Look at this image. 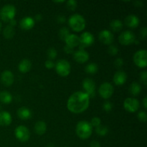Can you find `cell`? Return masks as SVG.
<instances>
[{
    "label": "cell",
    "instance_id": "obj_1",
    "mask_svg": "<svg viewBox=\"0 0 147 147\" xmlns=\"http://www.w3.org/2000/svg\"><path fill=\"white\" fill-rule=\"evenodd\" d=\"M90 96L83 91H77L69 97L67 102V109L73 113H80L88 108Z\"/></svg>",
    "mask_w": 147,
    "mask_h": 147
},
{
    "label": "cell",
    "instance_id": "obj_2",
    "mask_svg": "<svg viewBox=\"0 0 147 147\" xmlns=\"http://www.w3.org/2000/svg\"><path fill=\"white\" fill-rule=\"evenodd\" d=\"M76 134L80 139H87L91 136L93 132V127L90 122L87 121H80L76 126Z\"/></svg>",
    "mask_w": 147,
    "mask_h": 147
},
{
    "label": "cell",
    "instance_id": "obj_3",
    "mask_svg": "<svg viewBox=\"0 0 147 147\" xmlns=\"http://www.w3.org/2000/svg\"><path fill=\"white\" fill-rule=\"evenodd\" d=\"M68 24L73 30L76 32H80L86 27V20L82 15L79 14H74L70 17Z\"/></svg>",
    "mask_w": 147,
    "mask_h": 147
},
{
    "label": "cell",
    "instance_id": "obj_4",
    "mask_svg": "<svg viewBox=\"0 0 147 147\" xmlns=\"http://www.w3.org/2000/svg\"><path fill=\"white\" fill-rule=\"evenodd\" d=\"M16 14V8L12 4H6L0 11V17L6 22H9Z\"/></svg>",
    "mask_w": 147,
    "mask_h": 147
},
{
    "label": "cell",
    "instance_id": "obj_5",
    "mask_svg": "<svg viewBox=\"0 0 147 147\" xmlns=\"http://www.w3.org/2000/svg\"><path fill=\"white\" fill-rule=\"evenodd\" d=\"M55 70L59 76L62 77H66L71 71V66L68 61L65 60H60L55 65Z\"/></svg>",
    "mask_w": 147,
    "mask_h": 147
},
{
    "label": "cell",
    "instance_id": "obj_6",
    "mask_svg": "<svg viewBox=\"0 0 147 147\" xmlns=\"http://www.w3.org/2000/svg\"><path fill=\"white\" fill-rule=\"evenodd\" d=\"M135 65L141 68H145L147 65V52L146 50H138L134 55Z\"/></svg>",
    "mask_w": 147,
    "mask_h": 147
},
{
    "label": "cell",
    "instance_id": "obj_7",
    "mask_svg": "<svg viewBox=\"0 0 147 147\" xmlns=\"http://www.w3.org/2000/svg\"><path fill=\"white\" fill-rule=\"evenodd\" d=\"M14 135L16 138L21 142H26L30 139V130L23 125L18 126L14 130Z\"/></svg>",
    "mask_w": 147,
    "mask_h": 147
},
{
    "label": "cell",
    "instance_id": "obj_8",
    "mask_svg": "<svg viewBox=\"0 0 147 147\" xmlns=\"http://www.w3.org/2000/svg\"><path fill=\"white\" fill-rule=\"evenodd\" d=\"M113 91H114V88L113 86L108 82L102 83L98 89L99 95L104 99H108L111 97Z\"/></svg>",
    "mask_w": 147,
    "mask_h": 147
},
{
    "label": "cell",
    "instance_id": "obj_9",
    "mask_svg": "<svg viewBox=\"0 0 147 147\" xmlns=\"http://www.w3.org/2000/svg\"><path fill=\"white\" fill-rule=\"evenodd\" d=\"M119 42L123 45H129L134 43L136 40L135 34L130 30L123 32L119 37Z\"/></svg>",
    "mask_w": 147,
    "mask_h": 147
},
{
    "label": "cell",
    "instance_id": "obj_10",
    "mask_svg": "<svg viewBox=\"0 0 147 147\" xmlns=\"http://www.w3.org/2000/svg\"><path fill=\"white\" fill-rule=\"evenodd\" d=\"M139 106H140L139 101L134 98H127L123 102L124 109L130 113H134L138 111Z\"/></svg>",
    "mask_w": 147,
    "mask_h": 147
},
{
    "label": "cell",
    "instance_id": "obj_11",
    "mask_svg": "<svg viewBox=\"0 0 147 147\" xmlns=\"http://www.w3.org/2000/svg\"><path fill=\"white\" fill-rule=\"evenodd\" d=\"M80 41V49H83L84 47H90L94 42V37L93 34L89 32H85L79 37Z\"/></svg>",
    "mask_w": 147,
    "mask_h": 147
},
{
    "label": "cell",
    "instance_id": "obj_12",
    "mask_svg": "<svg viewBox=\"0 0 147 147\" xmlns=\"http://www.w3.org/2000/svg\"><path fill=\"white\" fill-rule=\"evenodd\" d=\"M98 38L101 42L105 45H111L113 41V34L109 30H103L99 32Z\"/></svg>",
    "mask_w": 147,
    "mask_h": 147
},
{
    "label": "cell",
    "instance_id": "obj_13",
    "mask_svg": "<svg viewBox=\"0 0 147 147\" xmlns=\"http://www.w3.org/2000/svg\"><path fill=\"white\" fill-rule=\"evenodd\" d=\"M73 57H74L75 60L80 64L86 63L89 60L88 53L84 49H80L77 51H75L73 53Z\"/></svg>",
    "mask_w": 147,
    "mask_h": 147
},
{
    "label": "cell",
    "instance_id": "obj_14",
    "mask_svg": "<svg viewBox=\"0 0 147 147\" xmlns=\"http://www.w3.org/2000/svg\"><path fill=\"white\" fill-rule=\"evenodd\" d=\"M14 74L10 70H4L1 74V82L7 87L11 86L14 83Z\"/></svg>",
    "mask_w": 147,
    "mask_h": 147
},
{
    "label": "cell",
    "instance_id": "obj_15",
    "mask_svg": "<svg viewBox=\"0 0 147 147\" xmlns=\"http://www.w3.org/2000/svg\"><path fill=\"white\" fill-rule=\"evenodd\" d=\"M83 88L86 90V93L90 97L94 94L95 89H96V83L91 78H88L83 81Z\"/></svg>",
    "mask_w": 147,
    "mask_h": 147
},
{
    "label": "cell",
    "instance_id": "obj_16",
    "mask_svg": "<svg viewBox=\"0 0 147 147\" xmlns=\"http://www.w3.org/2000/svg\"><path fill=\"white\" fill-rule=\"evenodd\" d=\"M127 80V75L123 70H118L113 76V82L116 86H122Z\"/></svg>",
    "mask_w": 147,
    "mask_h": 147
},
{
    "label": "cell",
    "instance_id": "obj_17",
    "mask_svg": "<svg viewBox=\"0 0 147 147\" xmlns=\"http://www.w3.org/2000/svg\"><path fill=\"white\" fill-rule=\"evenodd\" d=\"M20 26L24 30H31L34 26V20L31 17H24L20 20Z\"/></svg>",
    "mask_w": 147,
    "mask_h": 147
},
{
    "label": "cell",
    "instance_id": "obj_18",
    "mask_svg": "<svg viewBox=\"0 0 147 147\" xmlns=\"http://www.w3.org/2000/svg\"><path fill=\"white\" fill-rule=\"evenodd\" d=\"M124 22L127 27L134 29L139 26V19L138 18L137 16L134 15V14H130L125 18Z\"/></svg>",
    "mask_w": 147,
    "mask_h": 147
},
{
    "label": "cell",
    "instance_id": "obj_19",
    "mask_svg": "<svg viewBox=\"0 0 147 147\" xmlns=\"http://www.w3.org/2000/svg\"><path fill=\"white\" fill-rule=\"evenodd\" d=\"M11 121H12V118L9 112L5 111L0 112V126H9L11 124Z\"/></svg>",
    "mask_w": 147,
    "mask_h": 147
},
{
    "label": "cell",
    "instance_id": "obj_20",
    "mask_svg": "<svg viewBox=\"0 0 147 147\" xmlns=\"http://www.w3.org/2000/svg\"><path fill=\"white\" fill-rule=\"evenodd\" d=\"M66 43V45L70 46V47H77L80 44V41H79V37L75 34H70L67 36V38L65 40Z\"/></svg>",
    "mask_w": 147,
    "mask_h": 147
},
{
    "label": "cell",
    "instance_id": "obj_21",
    "mask_svg": "<svg viewBox=\"0 0 147 147\" xmlns=\"http://www.w3.org/2000/svg\"><path fill=\"white\" fill-rule=\"evenodd\" d=\"M17 116L22 120H27L32 117V112L28 108L21 107L17 110Z\"/></svg>",
    "mask_w": 147,
    "mask_h": 147
},
{
    "label": "cell",
    "instance_id": "obj_22",
    "mask_svg": "<svg viewBox=\"0 0 147 147\" xmlns=\"http://www.w3.org/2000/svg\"><path fill=\"white\" fill-rule=\"evenodd\" d=\"M32 67V63L30 60L28 59H23L22 60H21L18 65L19 70H20L21 73H27L30 70Z\"/></svg>",
    "mask_w": 147,
    "mask_h": 147
},
{
    "label": "cell",
    "instance_id": "obj_23",
    "mask_svg": "<svg viewBox=\"0 0 147 147\" xmlns=\"http://www.w3.org/2000/svg\"><path fill=\"white\" fill-rule=\"evenodd\" d=\"M47 131V125L45 122L39 121L34 125V132L38 135H42Z\"/></svg>",
    "mask_w": 147,
    "mask_h": 147
},
{
    "label": "cell",
    "instance_id": "obj_24",
    "mask_svg": "<svg viewBox=\"0 0 147 147\" xmlns=\"http://www.w3.org/2000/svg\"><path fill=\"white\" fill-rule=\"evenodd\" d=\"M12 101V96L6 90L0 92V102L4 104H9Z\"/></svg>",
    "mask_w": 147,
    "mask_h": 147
},
{
    "label": "cell",
    "instance_id": "obj_25",
    "mask_svg": "<svg viewBox=\"0 0 147 147\" xmlns=\"http://www.w3.org/2000/svg\"><path fill=\"white\" fill-rule=\"evenodd\" d=\"M141 90H142L141 85L139 83H137V82L132 83L131 84L130 87H129V92H130L131 94L134 96H138L141 93Z\"/></svg>",
    "mask_w": 147,
    "mask_h": 147
},
{
    "label": "cell",
    "instance_id": "obj_26",
    "mask_svg": "<svg viewBox=\"0 0 147 147\" xmlns=\"http://www.w3.org/2000/svg\"><path fill=\"white\" fill-rule=\"evenodd\" d=\"M123 24L121 20H113L111 22L110 27L113 31L119 32L123 29Z\"/></svg>",
    "mask_w": 147,
    "mask_h": 147
},
{
    "label": "cell",
    "instance_id": "obj_27",
    "mask_svg": "<svg viewBox=\"0 0 147 147\" xmlns=\"http://www.w3.org/2000/svg\"><path fill=\"white\" fill-rule=\"evenodd\" d=\"M15 34V30L14 27L10 25H7L3 31V35L6 39H11Z\"/></svg>",
    "mask_w": 147,
    "mask_h": 147
},
{
    "label": "cell",
    "instance_id": "obj_28",
    "mask_svg": "<svg viewBox=\"0 0 147 147\" xmlns=\"http://www.w3.org/2000/svg\"><path fill=\"white\" fill-rule=\"evenodd\" d=\"M98 67L97 64H96L94 63H88L86 66V68H85V70H86V73L90 75L96 74L98 72Z\"/></svg>",
    "mask_w": 147,
    "mask_h": 147
},
{
    "label": "cell",
    "instance_id": "obj_29",
    "mask_svg": "<svg viewBox=\"0 0 147 147\" xmlns=\"http://www.w3.org/2000/svg\"><path fill=\"white\" fill-rule=\"evenodd\" d=\"M96 132L98 135L100 136H104L109 132V129L106 126H103V125H100L99 126L96 128Z\"/></svg>",
    "mask_w": 147,
    "mask_h": 147
},
{
    "label": "cell",
    "instance_id": "obj_30",
    "mask_svg": "<svg viewBox=\"0 0 147 147\" xmlns=\"http://www.w3.org/2000/svg\"><path fill=\"white\" fill-rule=\"evenodd\" d=\"M58 34L60 38L62 40H63V41H65V39L67 37V36L70 34V31H69V30L67 27H62V28H60V30H59Z\"/></svg>",
    "mask_w": 147,
    "mask_h": 147
},
{
    "label": "cell",
    "instance_id": "obj_31",
    "mask_svg": "<svg viewBox=\"0 0 147 147\" xmlns=\"http://www.w3.org/2000/svg\"><path fill=\"white\" fill-rule=\"evenodd\" d=\"M47 57H48V60H54V59L56 58L57 55V50H55V48L53 47H50V48L48 49L47 52Z\"/></svg>",
    "mask_w": 147,
    "mask_h": 147
},
{
    "label": "cell",
    "instance_id": "obj_32",
    "mask_svg": "<svg viewBox=\"0 0 147 147\" xmlns=\"http://www.w3.org/2000/svg\"><path fill=\"white\" fill-rule=\"evenodd\" d=\"M77 1L75 0H68L66 2V7L70 11H74L77 8Z\"/></svg>",
    "mask_w": 147,
    "mask_h": 147
},
{
    "label": "cell",
    "instance_id": "obj_33",
    "mask_svg": "<svg viewBox=\"0 0 147 147\" xmlns=\"http://www.w3.org/2000/svg\"><path fill=\"white\" fill-rule=\"evenodd\" d=\"M108 53L111 55H116L119 53V49L116 45H111L108 48Z\"/></svg>",
    "mask_w": 147,
    "mask_h": 147
},
{
    "label": "cell",
    "instance_id": "obj_34",
    "mask_svg": "<svg viewBox=\"0 0 147 147\" xmlns=\"http://www.w3.org/2000/svg\"><path fill=\"white\" fill-rule=\"evenodd\" d=\"M90 125L92 126V127H98L100 125H101V120L99 117H93L91 119V121H90Z\"/></svg>",
    "mask_w": 147,
    "mask_h": 147
},
{
    "label": "cell",
    "instance_id": "obj_35",
    "mask_svg": "<svg viewBox=\"0 0 147 147\" xmlns=\"http://www.w3.org/2000/svg\"><path fill=\"white\" fill-rule=\"evenodd\" d=\"M103 110L106 112H110L113 109V104L110 101H106L103 105Z\"/></svg>",
    "mask_w": 147,
    "mask_h": 147
},
{
    "label": "cell",
    "instance_id": "obj_36",
    "mask_svg": "<svg viewBox=\"0 0 147 147\" xmlns=\"http://www.w3.org/2000/svg\"><path fill=\"white\" fill-rule=\"evenodd\" d=\"M138 119L140 121L142 122H146L147 120V116L146 113L145 111H140L138 113Z\"/></svg>",
    "mask_w": 147,
    "mask_h": 147
},
{
    "label": "cell",
    "instance_id": "obj_37",
    "mask_svg": "<svg viewBox=\"0 0 147 147\" xmlns=\"http://www.w3.org/2000/svg\"><path fill=\"white\" fill-rule=\"evenodd\" d=\"M124 64V62H123V60L121 58V57H118V58L116 59V60L114 61V65L117 68H120Z\"/></svg>",
    "mask_w": 147,
    "mask_h": 147
},
{
    "label": "cell",
    "instance_id": "obj_38",
    "mask_svg": "<svg viewBox=\"0 0 147 147\" xmlns=\"http://www.w3.org/2000/svg\"><path fill=\"white\" fill-rule=\"evenodd\" d=\"M140 79L142 83L146 86L147 85V72L143 71L140 73Z\"/></svg>",
    "mask_w": 147,
    "mask_h": 147
},
{
    "label": "cell",
    "instance_id": "obj_39",
    "mask_svg": "<svg viewBox=\"0 0 147 147\" xmlns=\"http://www.w3.org/2000/svg\"><path fill=\"white\" fill-rule=\"evenodd\" d=\"M45 65L47 69H53L55 67V63L51 60H47L45 61Z\"/></svg>",
    "mask_w": 147,
    "mask_h": 147
},
{
    "label": "cell",
    "instance_id": "obj_40",
    "mask_svg": "<svg viewBox=\"0 0 147 147\" xmlns=\"http://www.w3.org/2000/svg\"><path fill=\"white\" fill-rule=\"evenodd\" d=\"M64 51L65 53H67V54H73V53H74V48H73V47H70V46H67V45H65L64 47Z\"/></svg>",
    "mask_w": 147,
    "mask_h": 147
},
{
    "label": "cell",
    "instance_id": "obj_41",
    "mask_svg": "<svg viewBox=\"0 0 147 147\" xmlns=\"http://www.w3.org/2000/svg\"><path fill=\"white\" fill-rule=\"evenodd\" d=\"M65 17L64 15H63V14H60V15H58L57 17V22L59 24H63V23L65 22Z\"/></svg>",
    "mask_w": 147,
    "mask_h": 147
},
{
    "label": "cell",
    "instance_id": "obj_42",
    "mask_svg": "<svg viewBox=\"0 0 147 147\" xmlns=\"http://www.w3.org/2000/svg\"><path fill=\"white\" fill-rule=\"evenodd\" d=\"M141 35L143 38H146V35H147V30L146 27H143L141 30Z\"/></svg>",
    "mask_w": 147,
    "mask_h": 147
},
{
    "label": "cell",
    "instance_id": "obj_43",
    "mask_svg": "<svg viewBox=\"0 0 147 147\" xmlns=\"http://www.w3.org/2000/svg\"><path fill=\"white\" fill-rule=\"evenodd\" d=\"M90 147H100V144L98 141H92L90 144Z\"/></svg>",
    "mask_w": 147,
    "mask_h": 147
},
{
    "label": "cell",
    "instance_id": "obj_44",
    "mask_svg": "<svg viewBox=\"0 0 147 147\" xmlns=\"http://www.w3.org/2000/svg\"><path fill=\"white\" fill-rule=\"evenodd\" d=\"M16 24H17V21L14 20V18L13 20H11V21H9V25L11 26V27H14V26L16 25Z\"/></svg>",
    "mask_w": 147,
    "mask_h": 147
},
{
    "label": "cell",
    "instance_id": "obj_45",
    "mask_svg": "<svg viewBox=\"0 0 147 147\" xmlns=\"http://www.w3.org/2000/svg\"><path fill=\"white\" fill-rule=\"evenodd\" d=\"M34 19H35L37 21H40V20L42 19V15L40 14H36L35 17H34Z\"/></svg>",
    "mask_w": 147,
    "mask_h": 147
},
{
    "label": "cell",
    "instance_id": "obj_46",
    "mask_svg": "<svg viewBox=\"0 0 147 147\" xmlns=\"http://www.w3.org/2000/svg\"><path fill=\"white\" fill-rule=\"evenodd\" d=\"M143 105L144 109H147V98L145 97L143 100Z\"/></svg>",
    "mask_w": 147,
    "mask_h": 147
},
{
    "label": "cell",
    "instance_id": "obj_47",
    "mask_svg": "<svg viewBox=\"0 0 147 147\" xmlns=\"http://www.w3.org/2000/svg\"><path fill=\"white\" fill-rule=\"evenodd\" d=\"M134 4L136 6H137V7H142L143 4H142V2L141 1H136L134 2Z\"/></svg>",
    "mask_w": 147,
    "mask_h": 147
},
{
    "label": "cell",
    "instance_id": "obj_48",
    "mask_svg": "<svg viewBox=\"0 0 147 147\" xmlns=\"http://www.w3.org/2000/svg\"><path fill=\"white\" fill-rule=\"evenodd\" d=\"M54 2H55V3H63V2H65V1H55Z\"/></svg>",
    "mask_w": 147,
    "mask_h": 147
},
{
    "label": "cell",
    "instance_id": "obj_49",
    "mask_svg": "<svg viewBox=\"0 0 147 147\" xmlns=\"http://www.w3.org/2000/svg\"><path fill=\"white\" fill-rule=\"evenodd\" d=\"M1 23L0 22V31H1Z\"/></svg>",
    "mask_w": 147,
    "mask_h": 147
},
{
    "label": "cell",
    "instance_id": "obj_50",
    "mask_svg": "<svg viewBox=\"0 0 147 147\" xmlns=\"http://www.w3.org/2000/svg\"><path fill=\"white\" fill-rule=\"evenodd\" d=\"M47 147H54V146H53V145H48Z\"/></svg>",
    "mask_w": 147,
    "mask_h": 147
}]
</instances>
